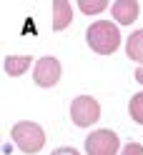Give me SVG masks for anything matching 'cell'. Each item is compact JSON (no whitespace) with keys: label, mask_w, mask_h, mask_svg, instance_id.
<instances>
[{"label":"cell","mask_w":143,"mask_h":155,"mask_svg":"<svg viewBox=\"0 0 143 155\" xmlns=\"http://www.w3.org/2000/svg\"><path fill=\"white\" fill-rule=\"evenodd\" d=\"M85 43L93 53L98 55H111L121 48V30L111 20H95L85 30Z\"/></svg>","instance_id":"obj_1"},{"label":"cell","mask_w":143,"mask_h":155,"mask_svg":"<svg viewBox=\"0 0 143 155\" xmlns=\"http://www.w3.org/2000/svg\"><path fill=\"white\" fill-rule=\"evenodd\" d=\"M10 138H13L15 148L20 153L35 155V153H40L43 145H45V130L38 123H33V120H20V123L13 125Z\"/></svg>","instance_id":"obj_2"},{"label":"cell","mask_w":143,"mask_h":155,"mask_svg":"<svg viewBox=\"0 0 143 155\" xmlns=\"http://www.w3.org/2000/svg\"><path fill=\"white\" fill-rule=\"evenodd\" d=\"M98 118H100V105L90 95H78L70 103V120L78 128H90L98 123Z\"/></svg>","instance_id":"obj_3"},{"label":"cell","mask_w":143,"mask_h":155,"mask_svg":"<svg viewBox=\"0 0 143 155\" xmlns=\"http://www.w3.org/2000/svg\"><path fill=\"white\" fill-rule=\"evenodd\" d=\"M121 148V140L118 135L108 130V128H100V130H93L88 138H85V153L88 155H118Z\"/></svg>","instance_id":"obj_4"},{"label":"cell","mask_w":143,"mask_h":155,"mask_svg":"<svg viewBox=\"0 0 143 155\" xmlns=\"http://www.w3.org/2000/svg\"><path fill=\"white\" fill-rule=\"evenodd\" d=\"M60 75H63V68H60V63L55 60V58L45 55V58H40V60H35L33 80H35L38 88H53V85H58Z\"/></svg>","instance_id":"obj_5"},{"label":"cell","mask_w":143,"mask_h":155,"mask_svg":"<svg viewBox=\"0 0 143 155\" xmlns=\"http://www.w3.org/2000/svg\"><path fill=\"white\" fill-rule=\"evenodd\" d=\"M111 13H113L116 25H131V23H136L141 5H138V0H116L111 5Z\"/></svg>","instance_id":"obj_6"},{"label":"cell","mask_w":143,"mask_h":155,"mask_svg":"<svg viewBox=\"0 0 143 155\" xmlns=\"http://www.w3.org/2000/svg\"><path fill=\"white\" fill-rule=\"evenodd\" d=\"M73 20V10H70V3L68 0H55L53 3V30L60 33L70 25Z\"/></svg>","instance_id":"obj_7"},{"label":"cell","mask_w":143,"mask_h":155,"mask_svg":"<svg viewBox=\"0 0 143 155\" xmlns=\"http://www.w3.org/2000/svg\"><path fill=\"white\" fill-rule=\"evenodd\" d=\"M126 55L131 58L133 63H141L143 65V28H141V30H133L126 38Z\"/></svg>","instance_id":"obj_8"},{"label":"cell","mask_w":143,"mask_h":155,"mask_svg":"<svg viewBox=\"0 0 143 155\" xmlns=\"http://www.w3.org/2000/svg\"><path fill=\"white\" fill-rule=\"evenodd\" d=\"M30 63H33L30 55H8L5 58V73L18 78V75H23L28 68H30Z\"/></svg>","instance_id":"obj_9"},{"label":"cell","mask_w":143,"mask_h":155,"mask_svg":"<svg viewBox=\"0 0 143 155\" xmlns=\"http://www.w3.org/2000/svg\"><path fill=\"white\" fill-rule=\"evenodd\" d=\"M78 8H80L83 15H98L108 8V0H80Z\"/></svg>","instance_id":"obj_10"},{"label":"cell","mask_w":143,"mask_h":155,"mask_svg":"<svg viewBox=\"0 0 143 155\" xmlns=\"http://www.w3.org/2000/svg\"><path fill=\"white\" fill-rule=\"evenodd\" d=\"M128 113L138 125H143V93H136L128 103Z\"/></svg>","instance_id":"obj_11"},{"label":"cell","mask_w":143,"mask_h":155,"mask_svg":"<svg viewBox=\"0 0 143 155\" xmlns=\"http://www.w3.org/2000/svg\"><path fill=\"white\" fill-rule=\"evenodd\" d=\"M121 155H143V145L141 143H126Z\"/></svg>","instance_id":"obj_12"},{"label":"cell","mask_w":143,"mask_h":155,"mask_svg":"<svg viewBox=\"0 0 143 155\" xmlns=\"http://www.w3.org/2000/svg\"><path fill=\"white\" fill-rule=\"evenodd\" d=\"M50 155H80L75 148H58V150H53Z\"/></svg>","instance_id":"obj_13"},{"label":"cell","mask_w":143,"mask_h":155,"mask_svg":"<svg viewBox=\"0 0 143 155\" xmlns=\"http://www.w3.org/2000/svg\"><path fill=\"white\" fill-rule=\"evenodd\" d=\"M136 80L143 85V65H138V70H136Z\"/></svg>","instance_id":"obj_14"}]
</instances>
